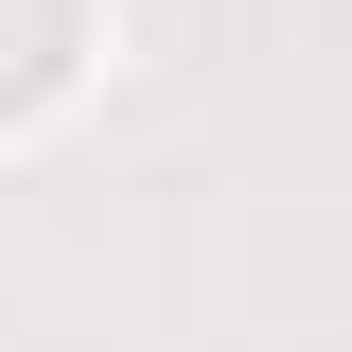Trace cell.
<instances>
[{
	"label": "cell",
	"instance_id": "obj_1",
	"mask_svg": "<svg viewBox=\"0 0 352 352\" xmlns=\"http://www.w3.org/2000/svg\"><path fill=\"white\" fill-rule=\"evenodd\" d=\"M71 71V0H0V106H36Z\"/></svg>",
	"mask_w": 352,
	"mask_h": 352
}]
</instances>
